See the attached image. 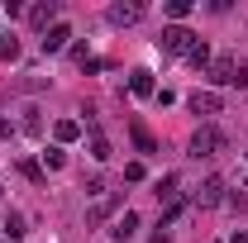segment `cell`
Instances as JSON below:
<instances>
[{"mask_svg":"<svg viewBox=\"0 0 248 243\" xmlns=\"http://www.w3.org/2000/svg\"><path fill=\"white\" fill-rule=\"evenodd\" d=\"M219 148H224V134H219L215 124H201V129L191 134V152H196V157H215Z\"/></svg>","mask_w":248,"mask_h":243,"instance_id":"cell-1","label":"cell"},{"mask_svg":"<svg viewBox=\"0 0 248 243\" xmlns=\"http://www.w3.org/2000/svg\"><path fill=\"white\" fill-rule=\"evenodd\" d=\"M157 43H162V53H191V48H196V33L182 29V24H167Z\"/></svg>","mask_w":248,"mask_h":243,"instance_id":"cell-2","label":"cell"},{"mask_svg":"<svg viewBox=\"0 0 248 243\" xmlns=\"http://www.w3.org/2000/svg\"><path fill=\"white\" fill-rule=\"evenodd\" d=\"M219 200H224V182H219V177H205L201 191H196V205H201V210H210V205H219Z\"/></svg>","mask_w":248,"mask_h":243,"instance_id":"cell-3","label":"cell"},{"mask_svg":"<svg viewBox=\"0 0 248 243\" xmlns=\"http://www.w3.org/2000/svg\"><path fill=\"white\" fill-rule=\"evenodd\" d=\"M29 24H33L38 33H48L53 24H58V5H53V0H43V5H33V10H29Z\"/></svg>","mask_w":248,"mask_h":243,"instance_id":"cell-4","label":"cell"},{"mask_svg":"<svg viewBox=\"0 0 248 243\" xmlns=\"http://www.w3.org/2000/svg\"><path fill=\"white\" fill-rule=\"evenodd\" d=\"M186 105H191L196 115H219V105H224V100H219L215 91H196L191 100H186Z\"/></svg>","mask_w":248,"mask_h":243,"instance_id":"cell-5","label":"cell"},{"mask_svg":"<svg viewBox=\"0 0 248 243\" xmlns=\"http://www.w3.org/2000/svg\"><path fill=\"white\" fill-rule=\"evenodd\" d=\"M234 67H239V58H215V62H210L215 86H234Z\"/></svg>","mask_w":248,"mask_h":243,"instance_id":"cell-6","label":"cell"},{"mask_svg":"<svg viewBox=\"0 0 248 243\" xmlns=\"http://www.w3.org/2000/svg\"><path fill=\"white\" fill-rule=\"evenodd\" d=\"M53 134H58V143H77V138L86 134V124H81V120H58Z\"/></svg>","mask_w":248,"mask_h":243,"instance_id":"cell-7","label":"cell"},{"mask_svg":"<svg viewBox=\"0 0 248 243\" xmlns=\"http://www.w3.org/2000/svg\"><path fill=\"white\" fill-rule=\"evenodd\" d=\"M67 38H72V29H67V24H53V29L43 33V53H62Z\"/></svg>","mask_w":248,"mask_h":243,"instance_id":"cell-8","label":"cell"},{"mask_svg":"<svg viewBox=\"0 0 248 243\" xmlns=\"http://www.w3.org/2000/svg\"><path fill=\"white\" fill-rule=\"evenodd\" d=\"M134 229H139V214L124 210V214H120V224L110 229V239H115V243H129V239H134Z\"/></svg>","mask_w":248,"mask_h":243,"instance_id":"cell-9","label":"cell"},{"mask_svg":"<svg viewBox=\"0 0 248 243\" xmlns=\"http://www.w3.org/2000/svg\"><path fill=\"white\" fill-rule=\"evenodd\" d=\"M143 5H110V24H139Z\"/></svg>","mask_w":248,"mask_h":243,"instance_id":"cell-10","label":"cell"},{"mask_svg":"<svg viewBox=\"0 0 248 243\" xmlns=\"http://www.w3.org/2000/svg\"><path fill=\"white\" fill-rule=\"evenodd\" d=\"M129 91L139 95V100H148V95H157V86H153V72H134V76H129Z\"/></svg>","mask_w":248,"mask_h":243,"instance_id":"cell-11","label":"cell"},{"mask_svg":"<svg viewBox=\"0 0 248 243\" xmlns=\"http://www.w3.org/2000/svg\"><path fill=\"white\" fill-rule=\"evenodd\" d=\"M177 186H182V177H177V172H167V177H157V200H167V205H172V200H177Z\"/></svg>","mask_w":248,"mask_h":243,"instance_id":"cell-12","label":"cell"},{"mask_svg":"<svg viewBox=\"0 0 248 243\" xmlns=\"http://www.w3.org/2000/svg\"><path fill=\"white\" fill-rule=\"evenodd\" d=\"M115 205H120L115 196H100V200L91 205V214H86V224H100V219H110V214H115Z\"/></svg>","mask_w":248,"mask_h":243,"instance_id":"cell-13","label":"cell"},{"mask_svg":"<svg viewBox=\"0 0 248 243\" xmlns=\"http://www.w3.org/2000/svg\"><path fill=\"white\" fill-rule=\"evenodd\" d=\"M29 229H24V214L19 210H10V219H5V239H24Z\"/></svg>","mask_w":248,"mask_h":243,"instance_id":"cell-14","label":"cell"},{"mask_svg":"<svg viewBox=\"0 0 248 243\" xmlns=\"http://www.w3.org/2000/svg\"><path fill=\"white\" fill-rule=\"evenodd\" d=\"M19 58V38L15 33H0V62H15Z\"/></svg>","mask_w":248,"mask_h":243,"instance_id":"cell-15","label":"cell"},{"mask_svg":"<svg viewBox=\"0 0 248 243\" xmlns=\"http://www.w3.org/2000/svg\"><path fill=\"white\" fill-rule=\"evenodd\" d=\"M186 58H191V67H205V62H210V43H205V38H196V48H191Z\"/></svg>","mask_w":248,"mask_h":243,"instance_id":"cell-16","label":"cell"},{"mask_svg":"<svg viewBox=\"0 0 248 243\" xmlns=\"http://www.w3.org/2000/svg\"><path fill=\"white\" fill-rule=\"evenodd\" d=\"M91 157H95V162L110 157V138H105V134H91Z\"/></svg>","mask_w":248,"mask_h":243,"instance_id":"cell-17","label":"cell"},{"mask_svg":"<svg viewBox=\"0 0 248 243\" xmlns=\"http://www.w3.org/2000/svg\"><path fill=\"white\" fill-rule=\"evenodd\" d=\"M134 143H139V148H143V152H157V143H153V134H148V129H143V124H134Z\"/></svg>","mask_w":248,"mask_h":243,"instance_id":"cell-18","label":"cell"},{"mask_svg":"<svg viewBox=\"0 0 248 243\" xmlns=\"http://www.w3.org/2000/svg\"><path fill=\"white\" fill-rule=\"evenodd\" d=\"M167 15H172V19L182 24L186 15H191V0H167Z\"/></svg>","mask_w":248,"mask_h":243,"instance_id":"cell-19","label":"cell"},{"mask_svg":"<svg viewBox=\"0 0 248 243\" xmlns=\"http://www.w3.org/2000/svg\"><path fill=\"white\" fill-rule=\"evenodd\" d=\"M43 162H48V167H53V172H58L62 162H67V152H62V148H48V152H43Z\"/></svg>","mask_w":248,"mask_h":243,"instance_id":"cell-20","label":"cell"},{"mask_svg":"<svg viewBox=\"0 0 248 243\" xmlns=\"http://www.w3.org/2000/svg\"><path fill=\"white\" fill-rule=\"evenodd\" d=\"M234 86H239V91L248 86V58H239V67H234Z\"/></svg>","mask_w":248,"mask_h":243,"instance_id":"cell-21","label":"cell"},{"mask_svg":"<svg viewBox=\"0 0 248 243\" xmlns=\"http://www.w3.org/2000/svg\"><path fill=\"white\" fill-rule=\"evenodd\" d=\"M19 172H24L29 182H43V167H38V162H19Z\"/></svg>","mask_w":248,"mask_h":243,"instance_id":"cell-22","label":"cell"},{"mask_svg":"<svg viewBox=\"0 0 248 243\" xmlns=\"http://www.w3.org/2000/svg\"><path fill=\"white\" fill-rule=\"evenodd\" d=\"M124 182H143V162H129L124 167Z\"/></svg>","mask_w":248,"mask_h":243,"instance_id":"cell-23","label":"cell"},{"mask_svg":"<svg viewBox=\"0 0 248 243\" xmlns=\"http://www.w3.org/2000/svg\"><path fill=\"white\" fill-rule=\"evenodd\" d=\"M0 138H15V124L5 120V115H0Z\"/></svg>","mask_w":248,"mask_h":243,"instance_id":"cell-24","label":"cell"},{"mask_svg":"<svg viewBox=\"0 0 248 243\" xmlns=\"http://www.w3.org/2000/svg\"><path fill=\"white\" fill-rule=\"evenodd\" d=\"M229 243H248V229H244V234H234V239H229Z\"/></svg>","mask_w":248,"mask_h":243,"instance_id":"cell-25","label":"cell"}]
</instances>
